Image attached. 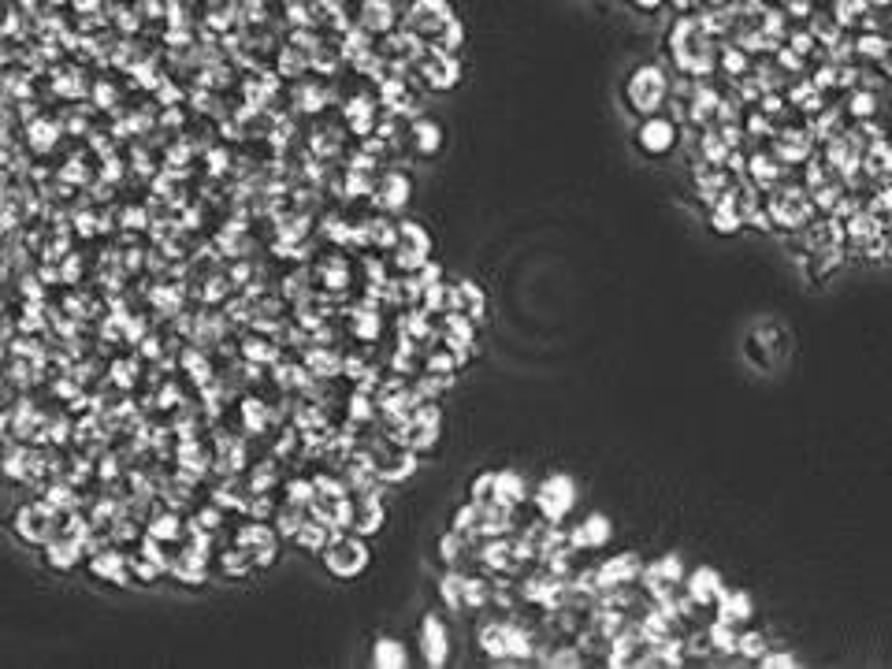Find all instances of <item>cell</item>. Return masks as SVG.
<instances>
[{
    "label": "cell",
    "instance_id": "37",
    "mask_svg": "<svg viewBox=\"0 0 892 669\" xmlns=\"http://www.w3.org/2000/svg\"><path fill=\"white\" fill-rule=\"evenodd\" d=\"M759 666L762 669H792V666H800V658L792 655V651H766V655L759 658Z\"/></svg>",
    "mask_w": 892,
    "mask_h": 669
},
{
    "label": "cell",
    "instance_id": "36",
    "mask_svg": "<svg viewBox=\"0 0 892 669\" xmlns=\"http://www.w3.org/2000/svg\"><path fill=\"white\" fill-rule=\"evenodd\" d=\"M380 316L376 313H368V309H361V313L354 316V335H361V339H376L380 335Z\"/></svg>",
    "mask_w": 892,
    "mask_h": 669
},
{
    "label": "cell",
    "instance_id": "7",
    "mask_svg": "<svg viewBox=\"0 0 892 669\" xmlns=\"http://www.w3.org/2000/svg\"><path fill=\"white\" fill-rule=\"evenodd\" d=\"M12 528L23 543H30V547H45V543L56 536V510L49 506V502H27V506H19Z\"/></svg>",
    "mask_w": 892,
    "mask_h": 669
},
{
    "label": "cell",
    "instance_id": "9",
    "mask_svg": "<svg viewBox=\"0 0 892 669\" xmlns=\"http://www.w3.org/2000/svg\"><path fill=\"white\" fill-rule=\"evenodd\" d=\"M677 142H681V134H677V123L669 116H643L640 123V131H636V145H640V153H647V157H666V153H673L677 149Z\"/></svg>",
    "mask_w": 892,
    "mask_h": 669
},
{
    "label": "cell",
    "instance_id": "42",
    "mask_svg": "<svg viewBox=\"0 0 892 669\" xmlns=\"http://www.w3.org/2000/svg\"><path fill=\"white\" fill-rule=\"evenodd\" d=\"M4 60H8V53H4V41H0V67H4Z\"/></svg>",
    "mask_w": 892,
    "mask_h": 669
},
{
    "label": "cell",
    "instance_id": "19",
    "mask_svg": "<svg viewBox=\"0 0 892 669\" xmlns=\"http://www.w3.org/2000/svg\"><path fill=\"white\" fill-rule=\"evenodd\" d=\"M45 558H49V565H53V569L67 573V569H75V565L86 558V547H82L79 536H71V532H60V536H53L49 543H45Z\"/></svg>",
    "mask_w": 892,
    "mask_h": 669
},
{
    "label": "cell",
    "instance_id": "40",
    "mask_svg": "<svg viewBox=\"0 0 892 669\" xmlns=\"http://www.w3.org/2000/svg\"><path fill=\"white\" fill-rule=\"evenodd\" d=\"M632 4H640V8H647V12H651V8H658L662 0H632Z\"/></svg>",
    "mask_w": 892,
    "mask_h": 669
},
{
    "label": "cell",
    "instance_id": "41",
    "mask_svg": "<svg viewBox=\"0 0 892 669\" xmlns=\"http://www.w3.org/2000/svg\"><path fill=\"white\" fill-rule=\"evenodd\" d=\"M38 4L41 0H23V8H30V12H38Z\"/></svg>",
    "mask_w": 892,
    "mask_h": 669
},
{
    "label": "cell",
    "instance_id": "21",
    "mask_svg": "<svg viewBox=\"0 0 892 669\" xmlns=\"http://www.w3.org/2000/svg\"><path fill=\"white\" fill-rule=\"evenodd\" d=\"M409 142H413L420 157H435L443 149V127L435 119H413L409 123Z\"/></svg>",
    "mask_w": 892,
    "mask_h": 669
},
{
    "label": "cell",
    "instance_id": "15",
    "mask_svg": "<svg viewBox=\"0 0 892 669\" xmlns=\"http://www.w3.org/2000/svg\"><path fill=\"white\" fill-rule=\"evenodd\" d=\"M409 194H413V183L402 171H387L380 183L372 186V201L380 212H402L409 205Z\"/></svg>",
    "mask_w": 892,
    "mask_h": 669
},
{
    "label": "cell",
    "instance_id": "16",
    "mask_svg": "<svg viewBox=\"0 0 892 669\" xmlns=\"http://www.w3.org/2000/svg\"><path fill=\"white\" fill-rule=\"evenodd\" d=\"M387 521V510H383L380 495H376V487H368V491H357L354 495V525L350 532L357 536H376Z\"/></svg>",
    "mask_w": 892,
    "mask_h": 669
},
{
    "label": "cell",
    "instance_id": "25",
    "mask_svg": "<svg viewBox=\"0 0 892 669\" xmlns=\"http://www.w3.org/2000/svg\"><path fill=\"white\" fill-rule=\"evenodd\" d=\"M372 666L376 669H406L409 666L406 643L394 640V636H380L376 647H372Z\"/></svg>",
    "mask_w": 892,
    "mask_h": 669
},
{
    "label": "cell",
    "instance_id": "14",
    "mask_svg": "<svg viewBox=\"0 0 892 669\" xmlns=\"http://www.w3.org/2000/svg\"><path fill=\"white\" fill-rule=\"evenodd\" d=\"M725 591V580L718 569H710V565H696L688 577H684V595L699 606V610H707V606L718 603V595Z\"/></svg>",
    "mask_w": 892,
    "mask_h": 669
},
{
    "label": "cell",
    "instance_id": "20",
    "mask_svg": "<svg viewBox=\"0 0 892 669\" xmlns=\"http://www.w3.org/2000/svg\"><path fill=\"white\" fill-rule=\"evenodd\" d=\"M513 532V506L506 502H484L480 506V525H476V539H495Z\"/></svg>",
    "mask_w": 892,
    "mask_h": 669
},
{
    "label": "cell",
    "instance_id": "18",
    "mask_svg": "<svg viewBox=\"0 0 892 669\" xmlns=\"http://www.w3.org/2000/svg\"><path fill=\"white\" fill-rule=\"evenodd\" d=\"M714 614H718V621H725V625L744 629V625L751 621V614H755V603H751V595L744 588H725L722 595H718V603H714Z\"/></svg>",
    "mask_w": 892,
    "mask_h": 669
},
{
    "label": "cell",
    "instance_id": "38",
    "mask_svg": "<svg viewBox=\"0 0 892 669\" xmlns=\"http://www.w3.org/2000/svg\"><path fill=\"white\" fill-rule=\"evenodd\" d=\"M309 365L316 368V372H320V376H335V372H339V357L331 354V357H324V354H309Z\"/></svg>",
    "mask_w": 892,
    "mask_h": 669
},
{
    "label": "cell",
    "instance_id": "35",
    "mask_svg": "<svg viewBox=\"0 0 892 669\" xmlns=\"http://www.w3.org/2000/svg\"><path fill=\"white\" fill-rule=\"evenodd\" d=\"M250 565H253L250 551H242V547L223 554V573H227V577H246V573H250Z\"/></svg>",
    "mask_w": 892,
    "mask_h": 669
},
{
    "label": "cell",
    "instance_id": "26",
    "mask_svg": "<svg viewBox=\"0 0 892 669\" xmlns=\"http://www.w3.org/2000/svg\"><path fill=\"white\" fill-rule=\"evenodd\" d=\"M439 599L446 603L450 614H469V606H465V573L461 569H446V577L439 580Z\"/></svg>",
    "mask_w": 892,
    "mask_h": 669
},
{
    "label": "cell",
    "instance_id": "31",
    "mask_svg": "<svg viewBox=\"0 0 892 669\" xmlns=\"http://www.w3.org/2000/svg\"><path fill=\"white\" fill-rule=\"evenodd\" d=\"M90 569H93V577H105V580H112V584H123V580H127V562L116 558V554H97V558L90 562Z\"/></svg>",
    "mask_w": 892,
    "mask_h": 669
},
{
    "label": "cell",
    "instance_id": "23",
    "mask_svg": "<svg viewBox=\"0 0 892 669\" xmlns=\"http://www.w3.org/2000/svg\"><path fill=\"white\" fill-rule=\"evenodd\" d=\"M495 502H506V506H521L528 502V480L521 473H513V469H499L495 473Z\"/></svg>",
    "mask_w": 892,
    "mask_h": 669
},
{
    "label": "cell",
    "instance_id": "11",
    "mask_svg": "<svg viewBox=\"0 0 892 669\" xmlns=\"http://www.w3.org/2000/svg\"><path fill=\"white\" fill-rule=\"evenodd\" d=\"M417 71L432 90H454L461 82V60L454 53H439V49H428L420 56Z\"/></svg>",
    "mask_w": 892,
    "mask_h": 669
},
{
    "label": "cell",
    "instance_id": "12",
    "mask_svg": "<svg viewBox=\"0 0 892 669\" xmlns=\"http://www.w3.org/2000/svg\"><path fill=\"white\" fill-rule=\"evenodd\" d=\"M420 658H424V666H446V658H450V632H446V621L443 617L428 614L420 621Z\"/></svg>",
    "mask_w": 892,
    "mask_h": 669
},
{
    "label": "cell",
    "instance_id": "30",
    "mask_svg": "<svg viewBox=\"0 0 892 669\" xmlns=\"http://www.w3.org/2000/svg\"><path fill=\"white\" fill-rule=\"evenodd\" d=\"M491 591H495V584L487 577H469L465 573V606L469 610H487L491 606Z\"/></svg>",
    "mask_w": 892,
    "mask_h": 669
},
{
    "label": "cell",
    "instance_id": "29",
    "mask_svg": "<svg viewBox=\"0 0 892 669\" xmlns=\"http://www.w3.org/2000/svg\"><path fill=\"white\" fill-rule=\"evenodd\" d=\"M346 123H350L357 134H368L372 131V123H376V105H372L368 97H354V101L346 105Z\"/></svg>",
    "mask_w": 892,
    "mask_h": 669
},
{
    "label": "cell",
    "instance_id": "5",
    "mask_svg": "<svg viewBox=\"0 0 892 669\" xmlns=\"http://www.w3.org/2000/svg\"><path fill=\"white\" fill-rule=\"evenodd\" d=\"M669 45H673V60L688 71V75H703L710 71V49H707V38H703V27H699L696 19H677V27L669 34Z\"/></svg>",
    "mask_w": 892,
    "mask_h": 669
},
{
    "label": "cell",
    "instance_id": "3",
    "mask_svg": "<svg viewBox=\"0 0 892 669\" xmlns=\"http://www.w3.org/2000/svg\"><path fill=\"white\" fill-rule=\"evenodd\" d=\"M320 558H324V565H328L331 577L354 580L368 569L372 551H368L365 536H357V532H331L328 547L320 551Z\"/></svg>",
    "mask_w": 892,
    "mask_h": 669
},
{
    "label": "cell",
    "instance_id": "34",
    "mask_svg": "<svg viewBox=\"0 0 892 669\" xmlns=\"http://www.w3.org/2000/svg\"><path fill=\"white\" fill-rule=\"evenodd\" d=\"M469 499L476 502V506H484V502H495V473H480L469 484Z\"/></svg>",
    "mask_w": 892,
    "mask_h": 669
},
{
    "label": "cell",
    "instance_id": "27",
    "mask_svg": "<svg viewBox=\"0 0 892 669\" xmlns=\"http://www.w3.org/2000/svg\"><path fill=\"white\" fill-rule=\"evenodd\" d=\"M454 309L480 324V320H484V313H487L484 290L476 287V283H458V287H454Z\"/></svg>",
    "mask_w": 892,
    "mask_h": 669
},
{
    "label": "cell",
    "instance_id": "1",
    "mask_svg": "<svg viewBox=\"0 0 892 669\" xmlns=\"http://www.w3.org/2000/svg\"><path fill=\"white\" fill-rule=\"evenodd\" d=\"M406 30L439 53H458L465 45V27L446 0H413L406 12Z\"/></svg>",
    "mask_w": 892,
    "mask_h": 669
},
{
    "label": "cell",
    "instance_id": "33",
    "mask_svg": "<svg viewBox=\"0 0 892 669\" xmlns=\"http://www.w3.org/2000/svg\"><path fill=\"white\" fill-rule=\"evenodd\" d=\"M766 651H770V643H766V636H762V632L740 629V643H736V655L755 658V662H759V658L766 655Z\"/></svg>",
    "mask_w": 892,
    "mask_h": 669
},
{
    "label": "cell",
    "instance_id": "8",
    "mask_svg": "<svg viewBox=\"0 0 892 669\" xmlns=\"http://www.w3.org/2000/svg\"><path fill=\"white\" fill-rule=\"evenodd\" d=\"M428 253H432V235L420 227V223L406 220L398 223V246H394V264L402 268V272H417L420 264L428 261Z\"/></svg>",
    "mask_w": 892,
    "mask_h": 669
},
{
    "label": "cell",
    "instance_id": "13",
    "mask_svg": "<svg viewBox=\"0 0 892 669\" xmlns=\"http://www.w3.org/2000/svg\"><path fill=\"white\" fill-rule=\"evenodd\" d=\"M565 536H569V547H573L577 554L580 551H599V547L610 543L614 525H610V517H606V513H588V517H584L577 528H569Z\"/></svg>",
    "mask_w": 892,
    "mask_h": 669
},
{
    "label": "cell",
    "instance_id": "17",
    "mask_svg": "<svg viewBox=\"0 0 892 669\" xmlns=\"http://www.w3.org/2000/svg\"><path fill=\"white\" fill-rule=\"evenodd\" d=\"M398 23V12H394V0H361V8H357V27L368 30L372 38H383V34H391Z\"/></svg>",
    "mask_w": 892,
    "mask_h": 669
},
{
    "label": "cell",
    "instance_id": "39",
    "mask_svg": "<svg viewBox=\"0 0 892 669\" xmlns=\"http://www.w3.org/2000/svg\"><path fill=\"white\" fill-rule=\"evenodd\" d=\"M350 413H354L357 420H368L372 417V402H368V398H354V402H350Z\"/></svg>",
    "mask_w": 892,
    "mask_h": 669
},
{
    "label": "cell",
    "instance_id": "28",
    "mask_svg": "<svg viewBox=\"0 0 892 669\" xmlns=\"http://www.w3.org/2000/svg\"><path fill=\"white\" fill-rule=\"evenodd\" d=\"M707 643H710V651H718V655H736L740 629H736V625H725V621H714V625L707 629Z\"/></svg>",
    "mask_w": 892,
    "mask_h": 669
},
{
    "label": "cell",
    "instance_id": "2",
    "mask_svg": "<svg viewBox=\"0 0 892 669\" xmlns=\"http://www.w3.org/2000/svg\"><path fill=\"white\" fill-rule=\"evenodd\" d=\"M669 101V75L658 64H640L625 79V105L636 116H655Z\"/></svg>",
    "mask_w": 892,
    "mask_h": 669
},
{
    "label": "cell",
    "instance_id": "10",
    "mask_svg": "<svg viewBox=\"0 0 892 669\" xmlns=\"http://www.w3.org/2000/svg\"><path fill=\"white\" fill-rule=\"evenodd\" d=\"M643 573V562H640V554H614V558H606V562L595 565V580H599V595H606V591H617V588H629V584H636Z\"/></svg>",
    "mask_w": 892,
    "mask_h": 669
},
{
    "label": "cell",
    "instance_id": "22",
    "mask_svg": "<svg viewBox=\"0 0 892 669\" xmlns=\"http://www.w3.org/2000/svg\"><path fill=\"white\" fill-rule=\"evenodd\" d=\"M476 647L495 662H506V617H491L476 632Z\"/></svg>",
    "mask_w": 892,
    "mask_h": 669
},
{
    "label": "cell",
    "instance_id": "43",
    "mask_svg": "<svg viewBox=\"0 0 892 669\" xmlns=\"http://www.w3.org/2000/svg\"><path fill=\"white\" fill-rule=\"evenodd\" d=\"M409 4H413V0H409Z\"/></svg>",
    "mask_w": 892,
    "mask_h": 669
},
{
    "label": "cell",
    "instance_id": "32",
    "mask_svg": "<svg viewBox=\"0 0 892 669\" xmlns=\"http://www.w3.org/2000/svg\"><path fill=\"white\" fill-rule=\"evenodd\" d=\"M476 525H480V506H476L473 499L465 502L458 513H454V521H450V528L454 532H461V536H473L476 539Z\"/></svg>",
    "mask_w": 892,
    "mask_h": 669
},
{
    "label": "cell",
    "instance_id": "24",
    "mask_svg": "<svg viewBox=\"0 0 892 669\" xmlns=\"http://www.w3.org/2000/svg\"><path fill=\"white\" fill-rule=\"evenodd\" d=\"M473 536H461V532H446L443 539H439V558H443L446 569H461V565L473 558Z\"/></svg>",
    "mask_w": 892,
    "mask_h": 669
},
{
    "label": "cell",
    "instance_id": "6",
    "mask_svg": "<svg viewBox=\"0 0 892 669\" xmlns=\"http://www.w3.org/2000/svg\"><path fill=\"white\" fill-rule=\"evenodd\" d=\"M439 435H443V413L432 402H420L413 409V417L398 428V443L409 446L413 454H424V450H432L439 443Z\"/></svg>",
    "mask_w": 892,
    "mask_h": 669
},
{
    "label": "cell",
    "instance_id": "4",
    "mask_svg": "<svg viewBox=\"0 0 892 669\" xmlns=\"http://www.w3.org/2000/svg\"><path fill=\"white\" fill-rule=\"evenodd\" d=\"M532 502H536L539 517H543L547 525H562L565 517L573 513V506H577V480H573L569 473L543 476Z\"/></svg>",
    "mask_w": 892,
    "mask_h": 669
}]
</instances>
